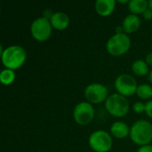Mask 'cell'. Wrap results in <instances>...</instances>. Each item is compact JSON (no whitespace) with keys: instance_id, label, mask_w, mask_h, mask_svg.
Wrapping results in <instances>:
<instances>
[{"instance_id":"6da1fadb","label":"cell","mask_w":152,"mask_h":152,"mask_svg":"<svg viewBox=\"0 0 152 152\" xmlns=\"http://www.w3.org/2000/svg\"><path fill=\"white\" fill-rule=\"evenodd\" d=\"M1 55L4 67L12 70L21 67L27 58L26 50L20 45H11L4 50L2 49Z\"/></svg>"},{"instance_id":"7a4b0ae2","label":"cell","mask_w":152,"mask_h":152,"mask_svg":"<svg viewBox=\"0 0 152 152\" xmlns=\"http://www.w3.org/2000/svg\"><path fill=\"white\" fill-rule=\"evenodd\" d=\"M130 138L138 145H148L152 141V125L147 120H137L130 127Z\"/></svg>"},{"instance_id":"3957f363","label":"cell","mask_w":152,"mask_h":152,"mask_svg":"<svg viewBox=\"0 0 152 152\" xmlns=\"http://www.w3.org/2000/svg\"><path fill=\"white\" fill-rule=\"evenodd\" d=\"M105 107L110 115L121 118L127 114L129 110V102L125 96L119 94H113L105 101Z\"/></svg>"},{"instance_id":"277c9868","label":"cell","mask_w":152,"mask_h":152,"mask_svg":"<svg viewBox=\"0 0 152 152\" xmlns=\"http://www.w3.org/2000/svg\"><path fill=\"white\" fill-rule=\"evenodd\" d=\"M131 45V39L126 33H116L107 42V51L113 56L126 53Z\"/></svg>"},{"instance_id":"5b68a950","label":"cell","mask_w":152,"mask_h":152,"mask_svg":"<svg viewBox=\"0 0 152 152\" xmlns=\"http://www.w3.org/2000/svg\"><path fill=\"white\" fill-rule=\"evenodd\" d=\"M89 145L96 152H108L112 147V138L105 131L98 130L89 137Z\"/></svg>"},{"instance_id":"8992f818","label":"cell","mask_w":152,"mask_h":152,"mask_svg":"<svg viewBox=\"0 0 152 152\" xmlns=\"http://www.w3.org/2000/svg\"><path fill=\"white\" fill-rule=\"evenodd\" d=\"M52 27L49 20L40 17L32 22L30 31L35 39L38 41H45L52 34Z\"/></svg>"},{"instance_id":"52a82bcc","label":"cell","mask_w":152,"mask_h":152,"mask_svg":"<svg viewBox=\"0 0 152 152\" xmlns=\"http://www.w3.org/2000/svg\"><path fill=\"white\" fill-rule=\"evenodd\" d=\"M115 87L119 94L126 97L135 94L138 86L134 77L129 74H121L115 80Z\"/></svg>"},{"instance_id":"ba28073f","label":"cell","mask_w":152,"mask_h":152,"mask_svg":"<svg viewBox=\"0 0 152 152\" xmlns=\"http://www.w3.org/2000/svg\"><path fill=\"white\" fill-rule=\"evenodd\" d=\"M73 117L77 124L82 126L87 125L94 117V109L90 102H81L74 108Z\"/></svg>"},{"instance_id":"9c48e42d","label":"cell","mask_w":152,"mask_h":152,"mask_svg":"<svg viewBox=\"0 0 152 152\" xmlns=\"http://www.w3.org/2000/svg\"><path fill=\"white\" fill-rule=\"evenodd\" d=\"M108 90L105 86L99 83L88 85L85 90V96L92 103H100L107 100Z\"/></svg>"},{"instance_id":"30bf717a","label":"cell","mask_w":152,"mask_h":152,"mask_svg":"<svg viewBox=\"0 0 152 152\" xmlns=\"http://www.w3.org/2000/svg\"><path fill=\"white\" fill-rule=\"evenodd\" d=\"M50 22L55 29L63 30L69 24V17L63 12H57L53 14L50 19Z\"/></svg>"},{"instance_id":"8fae6325","label":"cell","mask_w":152,"mask_h":152,"mask_svg":"<svg viewBox=\"0 0 152 152\" xmlns=\"http://www.w3.org/2000/svg\"><path fill=\"white\" fill-rule=\"evenodd\" d=\"M141 26V20L136 14H129L127 15L122 23L123 29L125 33H134L139 29Z\"/></svg>"},{"instance_id":"7c38bea8","label":"cell","mask_w":152,"mask_h":152,"mask_svg":"<svg viewBox=\"0 0 152 152\" xmlns=\"http://www.w3.org/2000/svg\"><path fill=\"white\" fill-rule=\"evenodd\" d=\"M116 6L115 0H97L95 2L96 12L102 16H109Z\"/></svg>"},{"instance_id":"4fadbf2b","label":"cell","mask_w":152,"mask_h":152,"mask_svg":"<svg viewBox=\"0 0 152 152\" xmlns=\"http://www.w3.org/2000/svg\"><path fill=\"white\" fill-rule=\"evenodd\" d=\"M110 132L114 137L123 139L130 134V127L125 122L117 121L111 125Z\"/></svg>"},{"instance_id":"5bb4252c","label":"cell","mask_w":152,"mask_h":152,"mask_svg":"<svg viewBox=\"0 0 152 152\" xmlns=\"http://www.w3.org/2000/svg\"><path fill=\"white\" fill-rule=\"evenodd\" d=\"M128 8L133 14L143 13L149 8V2L146 0H131L128 3Z\"/></svg>"},{"instance_id":"9a60e30c","label":"cell","mask_w":152,"mask_h":152,"mask_svg":"<svg viewBox=\"0 0 152 152\" xmlns=\"http://www.w3.org/2000/svg\"><path fill=\"white\" fill-rule=\"evenodd\" d=\"M132 70L138 76H145L149 73V65L142 60H137L133 62Z\"/></svg>"},{"instance_id":"2e32d148","label":"cell","mask_w":152,"mask_h":152,"mask_svg":"<svg viewBox=\"0 0 152 152\" xmlns=\"http://www.w3.org/2000/svg\"><path fill=\"white\" fill-rule=\"evenodd\" d=\"M136 94L142 99H150L152 97V86L148 84H142L138 86Z\"/></svg>"},{"instance_id":"e0dca14e","label":"cell","mask_w":152,"mask_h":152,"mask_svg":"<svg viewBox=\"0 0 152 152\" xmlns=\"http://www.w3.org/2000/svg\"><path fill=\"white\" fill-rule=\"evenodd\" d=\"M15 79V73L12 69H4L1 71L0 80L4 85H10Z\"/></svg>"},{"instance_id":"ac0fdd59","label":"cell","mask_w":152,"mask_h":152,"mask_svg":"<svg viewBox=\"0 0 152 152\" xmlns=\"http://www.w3.org/2000/svg\"><path fill=\"white\" fill-rule=\"evenodd\" d=\"M133 110L134 112L140 114L142 113L143 111H145V103L142 102H137L133 105Z\"/></svg>"},{"instance_id":"d6986e66","label":"cell","mask_w":152,"mask_h":152,"mask_svg":"<svg viewBox=\"0 0 152 152\" xmlns=\"http://www.w3.org/2000/svg\"><path fill=\"white\" fill-rule=\"evenodd\" d=\"M145 112L150 118H152V100L145 103Z\"/></svg>"},{"instance_id":"ffe728a7","label":"cell","mask_w":152,"mask_h":152,"mask_svg":"<svg viewBox=\"0 0 152 152\" xmlns=\"http://www.w3.org/2000/svg\"><path fill=\"white\" fill-rule=\"evenodd\" d=\"M137 152H152V145H144V146H141Z\"/></svg>"},{"instance_id":"44dd1931","label":"cell","mask_w":152,"mask_h":152,"mask_svg":"<svg viewBox=\"0 0 152 152\" xmlns=\"http://www.w3.org/2000/svg\"><path fill=\"white\" fill-rule=\"evenodd\" d=\"M142 14H143V17L145 20H152V10L151 8H148Z\"/></svg>"},{"instance_id":"7402d4cb","label":"cell","mask_w":152,"mask_h":152,"mask_svg":"<svg viewBox=\"0 0 152 152\" xmlns=\"http://www.w3.org/2000/svg\"><path fill=\"white\" fill-rule=\"evenodd\" d=\"M146 62H147L148 65L152 66V52L150 53L149 54H147V56H146Z\"/></svg>"},{"instance_id":"603a6c76","label":"cell","mask_w":152,"mask_h":152,"mask_svg":"<svg viewBox=\"0 0 152 152\" xmlns=\"http://www.w3.org/2000/svg\"><path fill=\"white\" fill-rule=\"evenodd\" d=\"M123 30H124V29H123V27L118 26V27H117V29H116V33H123V32H122Z\"/></svg>"},{"instance_id":"cb8c5ba5","label":"cell","mask_w":152,"mask_h":152,"mask_svg":"<svg viewBox=\"0 0 152 152\" xmlns=\"http://www.w3.org/2000/svg\"><path fill=\"white\" fill-rule=\"evenodd\" d=\"M149 80L151 81V83L152 84V69L150 71V75H149Z\"/></svg>"},{"instance_id":"d4e9b609","label":"cell","mask_w":152,"mask_h":152,"mask_svg":"<svg viewBox=\"0 0 152 152\" xmlns=\"http://www.w3.org/2000/svg\"><path fill=\"white\" fill-rule=\"evenodd\" d=\"M118 3H121V4H126V3H129L128 0H118Z\"/></svg>"},{"instance_id":"484cf974","label":"cell","mask_w":152,"mask_h":152,"mask_svg":"<svg viewBox=\"0 0 152 152\" xmlns=\"http://www.w3.org/2000/svg\"><path fill=\"white\" fill-rule=\"evenodd\" d=\"M149 7L152 10V0H150V1H149Z\"/></svg>"}]
</instances>
